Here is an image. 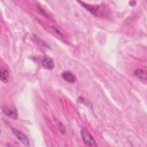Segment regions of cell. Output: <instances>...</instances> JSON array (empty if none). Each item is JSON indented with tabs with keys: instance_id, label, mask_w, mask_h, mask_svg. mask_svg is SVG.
Returning a JSON list of instances; mask_svg holds the SVG:
<instances>
[{
	"instance_id": "cell-1",
	"label": "cell",
	"mask_w": 147,
	"mask_h": 147,
	"mask_svg": "<svg viewBox=\"0 0 147 147\" xmlns=\"http://www.w3.org/2000/svg\"><path fill=\"white\" fill-rule=\"evenodd\" d=\"M81 135L82 140L86 145L88 146H96L97 145L95 142L91 134L85 129H83L81 130Z\"/></svg>"
},
{
	"instance_id": "cell-2",
	"label": "cell",
	"mask_w": 147,
	"mask_h": 147,
	"mask_svg": "<svg viewBox=\"0 0 147 147\" xmlns=\"http://www.w3.org/2000/svg\"><path fill=\"white\" fill-rule=\"evenodd\" d=\"M11 131L17 137V138L22 142V144H24L25 145H29V140L28 137L26 136V135H25L23 133L14 128H12Z\"/></svg>"
},
{
	"instance_id": "cell-3",
	"label": "cell",
	"mask_w": 147,
	"mask_h": 147,
	"mask_svg": "<svg viewBox=\"0 0 147 147\" xmlns=\"http://www.w3.org/2000/svg\"><path fill=\"white\" fill-rule=\"evenodd\" d=\"M2 112L3 114H5L6 116L11 118L13 119H17L18 115L17 111L16 109L11 108V107H3L2 109Z\"/></svg>"
},
{
	"instance_id": "cell-4",
	"label": "cell",
	"mask_w": 147,
	"mask_h": 147,
	"mask_svg": "<svg viewBox=\"0 0 147 147\" xmlns=\"http://www.w3.org/2000/svg\"><path fill=\"white\" fill-rule=\"evenodd\" d=\"M42 66L48 69L51 70L55 67V64L53 60L50 57H45L42 60Z\"/></svg>"
},
{
	"instance_id": "cell-5",
	"label": "cell",
	"mask_w": 147,
	"mask_h": 147,
	"mask_svg": "<svg viewBox=\"0 0 147 147\" xmlns=\"http://www.w3.org/2000/svg\"><path fill=\"white\" fill-rule=\"evenodd\" d=\"M61 76L64 80L69 83H74L76 80V77L75 75L69 71H65L63 72Z\"/></svg>"
},
{
	"instance_id": "cell-6",
	"label": "cell",
	"mask_w": 147,
	"mask_h": 147,
	"mask_svg": "<svg viewBox=\"0 0 147 147\" xmlns=\"http://www.w3.org/2000/svg\"><path fill=\"white\" fill-rule=\"evenodd\" d=\"M0 76L1 81L5 83H6L9 78V74L8 71L6 68L2 67L0 70Z\"/></svg>"
},
{
	"instance_id": "cell-7",
	"label": "cell",
	"mask_w": 147,
	"mask_h": 147,
	"mask_svg": "<svg viewBox=\"0 0 147 147\" xmlns=\"http://www.w3.org/2000/svg\"><path fill=\"white\" fill-rule=\"evenodd\" d=\"M134 75L140 79L146 80V72L145 70L141 68L137 69L134 72Z\"/></svg>"
},
{
	"instance_id": "cell-8",
	"label": "cell",
	"mask_w": 147,
	"mask_h": 147,
	"mask_svg": "<svg viewBox=\"0 0 147 147\" xmlns=\"http://www.w3.org/2000/svg\"><path fill=\"white\" fill-rule=\"evenodd\" d=\"M34 37H35V38H36L37 42H38L39 44H40L41 45H43L44 47H48V46L47 45V44H45V42L44 41H43L42 40H41L40 38H38L37 36H35Z\"/></svg>"
}]
</instances>
